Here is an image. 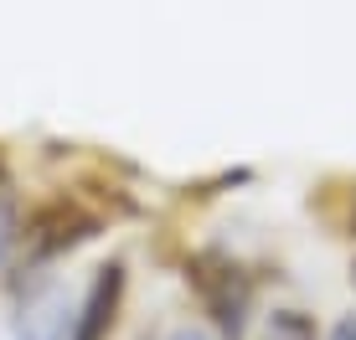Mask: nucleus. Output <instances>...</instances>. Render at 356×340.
<instances>
[{
	"label": "nucleus",
	"instance_id": "nucleus-8",
	"mask_svg": "<svg viewBox=\"0 0 356 340\" xmlns=\"http://www.w3.org/2000/svg\"><path fill=\"white\" fill-rule=\"evenodd\" d=\"M351 284H356V263H351Z\"/></svg>",
	"mask_w": 356,
	"mask_h": 340
},
{
	"label": "nucleus",
	"instance_id": "nucleus-2",
	"mask_svg": "<svg viewBox=\"0 0 356 340\" xmlns=\"http://www.w3.org/2000/svg\"><path fill=\"white\" fill-rule=\"evenodd\" d=\"M98 227H104V222H98L93 212H83V206H72V201H52V206H42L36 216H26L21 242H26V253L36 263H47V258H57V253L88 242Z\"/></svg>",
	"mask_w": 356,
	"mask_h": 340
},
{
	"label": "nucleus",
	"instance_id": "nucleus-3",
	"mask_svg": "<svg viewBox=\"0 0 356 340\" xmlns=\"http://www.w3.org/2000/svg\"><path fill=\"white\" fill-rule=\"evenodd\" d=\"M119 299H124V263H104V269L93 273L83 305L72 309V335L67 340H108L114 314H119Z\"/></svg>",
	"mask_w": 356,
	"mask_h": 340
},
{
	"label": "nucleus",
	"instance_id": "nucleus-5",
	"mask_svg": "<svg viewBox=\"0 0 356 340\" xmlns=\"http://www.w3.org/2000/svg\"><path fill=\"white\" fill-rule=\"evenodd\" d=\"M21 242V212H16V201H10V191H6V180H0V263L10 258V248Z\"/></svg>",
	"mask_w": 356,
	"mask_h": 340
},
{
	"label": "nucleus",
	"instance_id": "nucleus-9",
	"mask_svg": "<svg viewBox=\"0 0 356 340\" xmlns=\"http://www.w3.org/2000/svg\"><path fill=\"white\" fill-rule=\"evenodd\" d=\"M0 180H6V170H0Z\"/></svg>",
	"mask_w": 356,
	"mask_h": 340
},
{
	"label": "nucleus",
	"instance_id": "nucleus-1",
	"mask_svg": "<svg viewBox=\"0 0 356 340\" xmlns=\"http://www.w3.org/2000/svg\"><path fill=\"white\" fill-rule=\"evenodd\" d=\"M186 278L202 299V309L212 314V325L222 330V340H243L248 309H253V278L222 253H196L186 263Z\"/></svg>",
	"mask_w": 356,
	"mask_h": 340
},
{
	"label": "nucleus",
	"instance_id": "nucleus-4",
	"mask_svg": "<svg viewBox=\"0 0 356 340\" xmlns=\"http://www.w3.org/2000/svg\"><path fill=\"white\" fill-rule=\"evenodd\" d=\"M268 340H315V320L300 309H279L268 320Z\"/></svg>",
	"mask_w": 356,
	"mask_h": 340
},
{
	"label": "nucleus",
	"instance_id": "nucleus-6",
	"mask_svg": "<svg viewBox=\"0 0 356 340\" xmlns=\"http://www.w3.org/2000/svg\"><path fill=\"white\" fill-rule=\"evenodd\" d=\"M325 340H356V314H341V320H336V330H330Z\"/></svg>",
	"mask_w": 356,
	"mask_h": 340
},
{
	"label": "nucleus",
	"instance_id": "nucleus-7",
	"mask_svg": "<svg viewBox=\"0 0 356 340\" xmlns=\"http://www.w3.org/2000/svg\"><path fill=\"white\" fill-rule=\"evenodd\" d=\"M165 340H212V335H202V330H191V325H181V330H170Z\"/></svg>",
	"mask_w": 356,
	"mask_h": 340
}]
</instances>
